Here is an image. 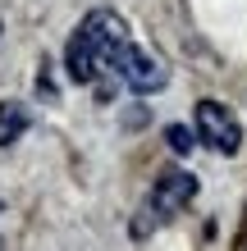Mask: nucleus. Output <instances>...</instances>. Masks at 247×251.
Returning a JSON list of instances; mask_svg holds the SVG:
<instances>
[{"label": "nucleus", "instance_id": "nucleus-1", "mask_svg": "<svg viewBox=\"0 0 247 251\" xmlns=\"http://www.w3.org/2000/svg\"><path fill=\"white\" fill-rule=\"evenodd\" d=\"M128 27L119 14L110 9H92L82 19V27L69 37L64 46V73L69 82H96L101 73H119L124 55H128Z\"/></svg>", "mask_w": 247, "mask_h": 251}, {"label": "nucleus", "instance_id": "nucleus-2", "mask_svg": "<svg viewBox=\"0 0 247 251\" xmlns=\"http://www.w3.org/2000/svg\"><path fill=\"white\" fill-rule=\"evenodd\" d=\"M197 132H201V142H206L211 151H220V155H234L238 142H243L238 119L220 105V100H201L197 105Z\"/></svg>", "mask_w": 247, "mask_h": 251}, {"label": "nucleus", "instance_id": "nucleus-3", "mask_svg": "<svg viewBox=\"0 0 247 251\" xmlns=\"http://www.w3.org/2000/svg\"><path fill=\"white\" fill-rule=\"evenodd\" d=\"M192 197H197V178H192V174H183V169H169V174H161L156 187H151L147 215H151V219H169V215H179Z\"/></svg>", "mask_w": 247, "mask_h": 251}, {"label": "nucleus", "instance_id": "nucleus-4", "mask_svg": "<svg viewBox=\"0 0 247 251\" xmlns=\"http://www.w3.org/2000/svg\"><path fill=\"white\" fill-rule=\"evenodd\" d=\"M119 78L133 87L137 96H151V92H161L165 87V64L156 60L151 50H142V46H128V55H124V64H119Z\"/></svg>", "mask_w": 247, "mask_h": 251}, {"label": "nucleus", "instance_id": "nucleus-5", "mask_svg": "<svg viewBox=\"0 0 247 251\" xmlns=\"http://www.w3.org/2000/svg\"><path fill=\"white\" fill-rule=\"evenodd\" d=\"M23 132H27V110L19 100H5V105H0V146L19 142Z\"/></svg>", "mask_w": 247, "mask_h": 251}, {"label": "nucleus", "instance_id": "nucleus-6", "mask_svg": "<svg viewBox=\"0 0 247 251\" xmlns=\"http://www.w3.org/2000/svg\"><path fill=\"white\" fill-rule=\"evenodd\" d=\"M165 137H169V146H174L179 155H188V151H192V132H188V128H179V124H174V128H165Z\"/></svg>", "mask_w": 247, "mask_h": 251}]
</instances>
